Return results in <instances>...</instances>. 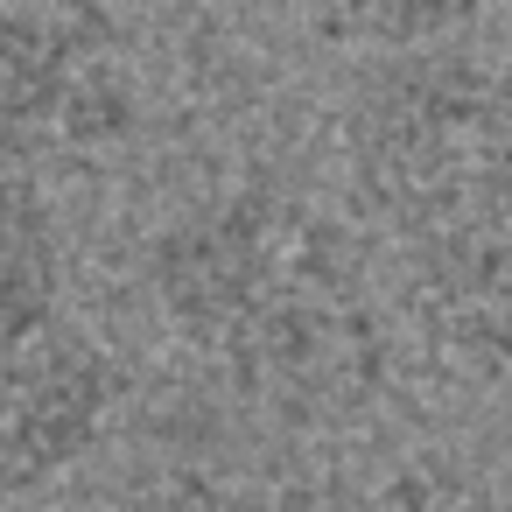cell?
Masks as SVG:
<instances>
[{
    "label": "cell",
    "instance_id": "cell-9",
    "mask_svg": "<svg viewBox=\"0 0 512 512\" xmlns=\"http://www.w3.org/2000/svg\"><path fill=\"white\" fill-rule=\"evenodd\" d=\"M218 512H323L309 491H246V498H225Z\"/></svg>",
    "mask_w": 512,
    "mask_h": 512
},
{
    "label": "cell",
    "instance_id": "cell-8",
    "mask_svg": "<svg viewBox=\"0 0 512 512\" xmlns=\"http://www.w3.org/2000/svg\"><path fill=\"white\" fill-rule=\"evenodd\" d=\"M358 512H491L456 470H442V463H428V456H414V463H400V470H386L372 491H365V505Z\"/></svg>",
    "mask_w": 512,
    "mask_h": 512
},
{
    "label": "cell",
    "instance_id": "cell-6",
    "mask_svg": "<svg viewBox=\"0 0 512 512\" xmlns=\"http://www.w3.org/2000/svg\"><path fill=\"white\" fill-rule=\"evenodd\" d=\"M71 246L36 176H0V351H22L64 323Z\"/></svg>",
    "mask_w": 512,
    "mask_h": 512
},
{
    "label": "cell",
    "instance_id": "cell-1",
    "mask_svg": "<svg viewBox=\"0 0 512 512\" xmlns=\"http://www.w3.org/2000/svg\"><path fill=\"white\" fill-rule=\"evenodd\" d=\"M141 274L162 323L274 414H337L379 379L365 260L288 183L197 197L148 239Z\"/></svg>",
    "mask_w": 512,
    "mask_h": 512
},
{
    "label": "cell",
    "instance_id": "cell-2",
    "mask_svg": "<svg viewBox=\"0 0 512 512\" xmlns=\"http://www.w3.org/2000/svg\"><path fill=\"white\" fill-rule=\"evenodd\" d=\"M344 169L393 253L442 232L512 183L505 78L456 43L372 57L344 99Z\"/></svg>",
    "mask_w": 512,
    "mask_h": 512
},
{
    "label": "cell",
    "instance_id": "cell-3",
    "mask_svg": "<svg viewBox=\"0 0 512 512\" xmlns=\"http://www.w3.org/2000/svg\"><path fill=\"white\" fill-rule=\"evenodd\" d=\"M134 127L141 78L106 8H0V176L106 155Z\"/></svg>",
    "mask_w": 512,
    "mask_h": 512
},
{
    "label": "cell",
    "instance_id": "cell-4",
    "mask_svg": "<svg viewBox=\"0 0 512 512\" xmlns=\"http://www.w3.org/2000/svg\"><path fill=\"white\" fill-rule=\"evenodd\" d=\"M120 393V358L71 316L22 351H0V498L71 477L106 442Z\"/></svg>",
    "mask_w": 512,
    "mask_h": 512
},
{
    "label": "cell",
    "instance_id": "cell-7",
    "mask_svg": "<svg viewBox=\"0 0 512 512\" xmlns=\"http://www.w3.org/2000/svg\"><path fill=\"white\" fill-rule=\"evenodd\" d=\"M477 22V8H456V0H358V8H316L309 29L337 50H365L372 57H407V50H435L456 43Z\"/></svg>",
    "mask_w": 512,
    "mask_h": 512
},
{
    "label": "cell",
    "instance_id": "cell-5",
    "mask_svg": "<svg viewBox=\"0 0 512 512\" xmlns=\"http://www.w3.org/2000/svg\"><path fill=\"white\" fill-rule=\"evenodd\" d=\"M407 309L470 372H512V183L442 232L400 246Z\"/></svg>",
    "mask_w": 512,
    "mask_h": 512
}]
</instances>
